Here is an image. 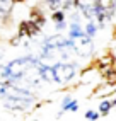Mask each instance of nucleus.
<instances>
[{
  "label": "nucleus",
  "mask_w": 116,
  "mask_h": 121,
  "mask_svg": "<svg viewBox=\"0 0 116 121\" xmlns=\"http://www.w3.org/2000/svg\"><path fill=\"white\" fill-rule=\"evenodd\" d=\"M39 63H41V60L32 55L21 56V58H15L7 63L2 70V73H0V77H2V80H7L10 84H17L19 80H22L27 75V72L31 68H36Z\"/></svg>",
  "instance_id": "f257e3e1"
},
{
  "label": "nucleus",
  "mask_w": 116,
  "mask_h": 121,
  "mask_svg": "<svg viewBox=\"0 0 116 121\" xmlns=\"http://www.w3.org/2000/svg\"><path fill=\"white\" fill-rule=\"evenodd\" d=\"M94 5V21L97 22L99 29L106 27L114 14H116V0H92Z\"/></svg>",
  "instance_id": "f03ea898"
},
{
  "label": "nucleus",
  "mask_w": 116,
  "mask_h": 121,
  "mask_svg": "<svg viewBox=\"0 0 116 121\" xmlns=\"http://www.w3.org/2000/svg\"><path fill=\"white\" fill-rule=\"evenodd\" d=\"M53 72H55V84H68L77 77V65L70 61H58L55 63Z\"/></svg>",
  "instance_id": "7ed1b4c3"
},
{
  "label": "nucleus",
  "mask_w": 116,
  "mask_h": 121,
  "mask_svg": "<svg viewBox=\"0 0 116 121\" xmlns=\"http://www.w3.org/2000/svg\"><path fill=\"white\" fill-rule=\"evenodd\" d=\"M73 53L79 55V56H84V58L90 56L94 53V41H92V38H89L87 34H82L80 38L73 39Z\"/></svg>",
  "instance_id": "20e7f679"
},
{
  "label": "nucleus",
  "mask_w": 116,
  "mask_h": 121,
  "mask_svg": "<svg viewBox=\"0 0 116 121\" xmlns=\"http://www.w3.org/2000/svg\"><path fill=\"white\" fill-rule=\"evenodd\" d=\"M4 106L10 111H27L34 106V97H7Z\"/></svg>",
  "instance_id": "39448f33"
},
{
  "label": "nucleus",
  "mask_w": 116,
  "mask_h": 121,
  "mask_svg": "<svg viewBox=\"0 0 116 121\" xmlns=\"http://www.w3.org/2000/svg\"><path fill=\"white\" fill-rule=\"evenodd\" d=\"M36 68H38V75H39L41 80H45V82H53L55 84V72H53V67L51 65H43V63H39Z\"/></svg>",
  "instance_id": "423d86ee"
},
{
  "label": "nucleus",
  "mask_w": 116,
  "mask_h": 121,
  "mask_svg": "<svg viewBox=\"0 0 116 121\" xmlns=\"http://www.w3.org/2000/svg\"><path fill=\"white\" fill-rule=\"evenodd\" d=\"M62 111H65V112H77L79 111V102L75 101V99H72L70 95H67L63 101H62Z\"/></svg>",
  "instance_id": "0eeeda50"
},
{
  "label": "nucleus",
  "mask_w": 116,
  "mask_h": 121,
  "mask_svg": "<svg viewBox=\"0 0 116 121\" xmlns=\"http://www.w3.org/2000/svg\"><path fill=\"white\" fill-rule=\"evenodd\" d=\"M97 31H99V26H97V22L94 21V19H90V21H87V24H85V27H84V33L89 36V38H96V34H97Z\"/></svg>",
  "instance_id": "6e6552de"
},
{
  "label": "nucleus",
  "mask_w": 116,
  "mask_h": 121,
  "mask_svg": "<svg viewBox=\"0 0 116 121\" xmlns=\"http://www.w3.org/2000/svg\"><path fill=\"white\" fill-rule=\"evenodd\" d=\"M111 101L109 99H103L101 102H99V114L101 116H107L111 112Z\"/></svg>",
  "instance_id": "1a4fd4ad"
},
{
  "label": "nucleus",
  "mask_w": 116,
  "mask_h": 121,
  "mask_svg": "<svg viewBox=\"0 0 116 121\" xmlns=\"http://www.w3.org/2000/svg\"><path fill=\"white\" fill-rule=\"evenodd\" d=\"M51 21H53V24L65 22V10H62V9L53 10V12H51Z\"/></svg>",
  "instance_id": "9d476101"
},
{
  "label": "nucleus",
  "mask_w": 116,
  "mask_h": 121,
  "mask_svg": "<svg viewBox=\"0 0 116 121\" xmlns=\"http://www.w3.org/2000/svg\"><path fill=\"white\" fill-rule=\"evenodd\" d=\"M45 5H46V9H49V10H58V9H62V4H63V0H45L43 2Z\"/></svg>",
  "instance_id": "9b49d317"
},
{
  "label": "nucleus",
  "mask_w": 116,
  "mask_h": 121,
  "mask_svg": "<svg viewBox=\"0 0 116 121\" xmlns=\"http://www.w3.org/2000/svg\"><path fill=\"white\" fill-rule=\"evenodd\" d=\"M84 118H85V119H89V121H97L99 118H101V114H99V111H94V109H89V111H85V114H84Z\"/></svg>",
  "instance_id": "f8f14e48"
},
{
  "label": "nucleus",
  "mask_w": 116,
  "mask_h": 121,
  "mask_svg": "<svg viewBox=\"0 0 116 121\" xmlns=\"http://www.w3.org/2000/svg\"><path fill=\"white\" fill-rule=\"evenodd\" d=\"M67 26H68V24H67V21H65V22H60V24H55V29L60 33V31H65V29H67Z\"/></svg>",
  "instance_id": "ddd939ff"
},
{
  "label": "nucleus",
  "mask_w": 116,
  "mask_h": 121,
  "mask_svg": "<svg viewBox=\"0 0 116 121\" xmlns=\"http://www.w3.org/2000/svg\"><path fill=\"white\" fill-rule=\"evenodd\" d=\"M111 58H113V61H116V46L111 48Z\"/></svg>",
  "instance_id": "4468645a"
},
{
  "label": "nucleus",
  "mask_w": 116,
  "mask_h": 121,
  "mask_svg": "<svg viewBox=\"0 0 116 121\" xmlns=\"http://www.w3.org/2000/svg\"><path fill=\"white\" fill-rule=\"evenodd\" d=\"M111 108H113V109H114V111H116V97H114V99H113V101H111Z\"/></svg>",
  "instance_id": "2eb2a0df"
}]
</instances>
